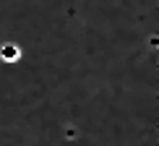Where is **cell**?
Listing matches in <instances>:
<instances>
[{
	"label": "cell",
	"instance_id": "cell-1",
	"mask_svg": "<svg viewBox=\"0 0 159 146\" xmlns=\"http://www.w3.org/2000/svg\"><path fill=\"white\" fill-rule=\"evenodd\" d=\"M3 55L5 57H18V47H11V44H8V47L3 50Z\"/></svg>",
	"mask_w": 159,
	"mask_h": 146
}]
</instances>
